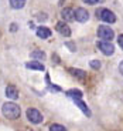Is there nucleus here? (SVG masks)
<instances>
[{
    "mask_svg": "<svg viewBox=\"0 0 123 131\" xmlns=\"http://www.w3.org/2000/svg\"><path fill=\"white\" fill-rule=\"evenodd\" d=\"M86 4H96V3H102V2H105V0H84Z\"/></svg>",
    "mask_w": 123,
    "mask_h": 131,
    "instance_id": "obj_19",
    "label": "nucleus"
},
{
    "mask_svg": "<svg viewBox=\"0 0 123 131\" xmlns=\"http://www.w3.org/2000/svg\"><path fill=\"white\" fill-rule=\"evenodd\" d=\"M113 36H115V33L110 27H107V26H99L98 27V37H99L100 40H107V41H110V40L113 39Z\"/></svg>",
    "mask_w": 123,
    "mask_h": 131,
    "instance_id": "obj_3",
    "label": "nucleus"
},
{
    "mask_svg": "<svg viewBox=\"0 0 123 131\" xmlns=\"http://www.w3.org/2000/svg\"><path fill=\"white\" fill-rule=\"evenodd\" d=\"M6 97L11 98V100H17L19 98V90L14 85H7L6 87Z\"/></svg>",
    "mask_w": 123,
    "mask_h": 131,
    "instance_id": "obj_9",
    "label": "nucleus"
},
{
    "mask_svg": "<svg viewBox=\"0 0 123 131\" xmlns=\"http://www.w3.org/2000/svg\"><path fill=\"white\" fill-rule=\"evenodd\" d=\"M9 3L13 9L19 10V9H23L26 6V0H9Z\"/></svg>",
    "mask_w": 123,
    "mask_h": 131,
    "instance_id": "obj_15",
    "label": "nucleus"
},
{
    "mask_svg": "<svg viewBox=\"0 0 123 131\" xmlns=\"http://www.w3.org/2000/svg\"><path fill=\"white\" fill-rule=\"evenodd\" d=\"M10 31H17V24H16V23H11V24H10Z\"/></svg>",
    "mask_w": 123,
    "mask_h": 131,
    "instance_id": "obj_20",
    "label": "nucleus"
},
{
    "mask_svg": "<svg viewBox=\"0 0 123 131\" xmlns=\"http://www.w3.org/2000/svg\"><path fill=\"white\" fill-rule=\"evenodd\" d=\"M75 101V104L78 105V107L81 108L82 111H84V114L85 115H88V117H91V111H89V108L86 107V104H85L84 101H82V100H74Z\"/></svg>",
    "mask_w": 123,
    "mask_h": 131,
    "instance_id": "obj_14",
    "label": "nucleus"
},
{
    "mask_svg": "<svg viewBox=\"0 0 123 131\" xmlns=\"http://www.w3.org/2000/svg\"><path fill=\"white\" fill-rule=\"evenodd\" d=\"M117 41H119V46L123 49V34H120V36H119V39H117Z\"/></svg>",
    "mask_w": 123,
    "mask_h": 131,
    "instance_id": "obj_21",
    "label": "nucleus"
},
{
    "mask_svg": "<svg viewBox=\"0 0 123 131\" xmlns=\"http://www.w3.org/2000/svg\"><path fill=\"white\" fill-rule=\"evenodd\" d=\"M67 95H68L69 98H72V100H82V91H79V90H76V89L68 90V91H67Z\"/></svg>",
    "mask_w": 123,
    "mask_h": 131,
    "instance_id": "obj_13",
    "label": "nucleus"
},
{
    "mask_svg": "<svg viewBox=\"0 0 123 131\" xmlns=\"http://www.w3.org/2000/svg\"><path fill=\"white\" fill-rule=\"evenodd\" d=\"M88 19H89V13H88L86 9H84V7H78V9L75 10V20H76V21H79V23H85V21H88Z\"/></svg>",
    "mask_w": 123,
    "mask_h": 131,
    "instance_id": "obj_6",
    "label": "nucleus"
},
{
    "mask_svg": "<svg viewBox=\"0 0 123 131\" xmlns=\"http://www.w3.org/2000/svg\"><path fill=\"white\" fill-rule=\"evenodd\" d=\"M119 70H120V73H122V74H123V61H122V63H120V64H119Z\"/></svg>",
    "mask_w": 123,
    "mask_h": 131,
    "instance_id": "obj_22",
    "label": "nucleus"
},
{
    "mask_svg": "<svg viewBox=\"0 0 123 131\" xmlns=\"http://www.w3.org/2000/svg\"><path fill=\"white\" fill-rule=\"evenodd\" d=\"M31 57L34 60H44L45 59V53L41 51V50H34V51H31Z\"/></svg>",
    "mask_w": 123,
    "mask_h": 131,
    "instance_id": "obj_16",
    "label": "nucleus"
},
{
    "mask_svg": "<svg viewBox=\"0 0 123 131\" xmlns=\"http://www.w3.org/2000/svg\"><path fill=\"white\" fill-rule=\"evenodd\" d=\"M89 66H91L92 69L98 70V69H100V61H99V60H92V61L89 63Z\"/></svg>",
    "mask_w": 123,
    "mask_h": 131,
    "instance_id": "obj_18",
    "label": "nucleus"
},
{
    "mask_svg": "<svg viewBox=\"0 0 123 131\" xmlns=\"http://www.w3.org/2000/svg\"><path fill=\"white\" fill-rule=\"evenodd\" d=\"M37 36L40 37V39H48L50 36H51V30L48 29V27H44V26H40L38 29H37Z\"/></svg>",
    "mask_w": 123,
    "mask_h": 131,
    "instance_id": "obj_10",
    "label": "nucleus"
},
{
    "mask_svg": "<svg viewBox=\"0 0 123 131\" xmlns=\"http://www.w3.org/2000/svg\"><path fill=\"white\" fill-rule=\"evenodd\" d=\"M61 16H62V19H64L65 21H74L75 20V12L71 9V7H65V9H62Z\"/></svg>",
    "mask_w": 123,
    "mask_h": 131,
    "instance_id": "obj_8",
    "label": "nucleus"
},
{
    "mask_svg": "<svg viewBox=\"0 0 123 131\" xmlns=\"http://www.w3.org/2000/svg\"><path fill=\"white\" fill-rule=\"evenodd\" d=\"M98 47H99V50L103 53L105 56H112L115 53V46L110 41H107V40H99Z\"/></svg>",
    "mask_w": 123,
    "mask_h": 131,
    "instance_id": "obj_4",
    "label": "nucleus"
},
{
    "mask_svg": "<svg viewBox=\"0 0 123 131\" xmlns=\"http://www.w3.org/2000/svg\"><path fill=\"white\" fill-rule=\"evenodd\" d=\"M96 16L99 17L102 21H106V23H115V21H116L115 13L110 12V10H107V9H98L96 10Z\"/></svg>",
    "mask_w": 123,
    "mask_h": 131,
    "instance_id": "obj_2",
    "label": "nucleus"
},
{
    "mask_svg": "<svg viewBox=\"0 0 123 131\" xmlns=\"http://www.w3.org/2000/svg\"><path fill=\"white\" fill-rule=\"evenodd\" d=\"M27 118H28V121L33 123V124H40V123H42V115L37 108H28L27 110Z\"/></svg>",
    "mask_w": 123,
    "mask_h": 131,
    "instance_id": "obj_5",
    "label": "nucleus"
},
{
    "mask_svg": "<svg viewBox=\"0 0 123 131\" xmlns=\"http://www.w3.org/2000/svg\"><path fill=\"white\" fill-rule=\"evenodd\" d=\"M27 69L44 71V70H45V67H44V64H42V63H40V61H37V60H34V61H28V63H27Z\"/></svg>",
    "mask_w": 123,
    "mask_h": 131,
    "instance_id": "obj_11",
    "label": "nucleus"
},
{
    "mask_svg": "<svg viewBox=\"0 0 123 131\" xmlns=\"http://www.w3.org/2000/svg\"><path fill=\"white\" fill-rule=\"evenodd\" d=\"M68 73L71 75H74L75 79H79V80H84L85 75H86L84 70H79V69H68Z\"/></svg>",
    "mask_w": 123,
    "mask_h": 131,
    "instance_id": "obj_12",
    "label": "nucleus"
},
{
    "mask_svg": "<svg viewBox=\"0 0 123 131\" xmlns=\"http://www.w3.org/2000/svg\"><path fill=\"white\" fill-rule=\"evenodd\" d=\"M2 113H3V115L6 118H9V120H17V118L20 117V107L16 104V103H4L3 104V108H2Z\"/></svg>",
    "mask_w": 123,
    "mask_h": 131,
    "instance_id": "obj_1",
    "label": "nucleus"
},
{
    "mask_svg": "<svg viewBox=\"0 0 123 131\" xmlns=\"http://www.w3.org/2000/svg\"><path fill=\"white\" fill-rule=\"evenodd\" d=\"M55 29H57V31H58L59 34H62L64 37H69V36H71V29H69L68 24L64 23V21H58L57 26H55Z\"/></svg>",
    "mask_w": 123,
    "mask_h": 131,
    "instance_id": "obj_7",
    "label": "nucleus"
},
{
    "mask_svg": "<svg viewBox=\"0 0 123 131\" xmlns=\"http://www.w3.org/2000/svg\"><path fill=\"white\" fill-rule=\"evenodd\" d=\"M50 131H67V128L61 124H52L50 127Z\"/></svg>",
    "mask_w": 123,
    "mask_h": 131,
    "instance_id": "obj_17",
    "label": "nucleus"
}]
</instances>
